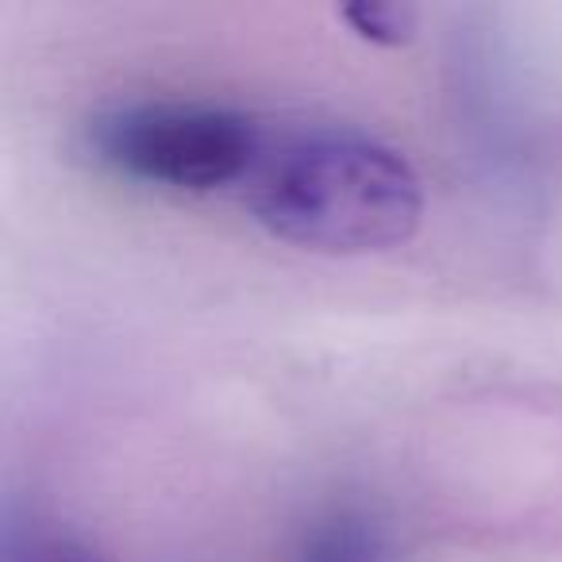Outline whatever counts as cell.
I'll return each mask as SVG.
<instances>
[{"instance_id": "obj_1", "label": "cell", "mask_w": 562, "mask_h": 562, "mask_svg": "<svg viewBox=\"0 0 562 562\" xmlns=\"http://www.w3.org/2000/svg\"><path fill=\"white\" fill-rule=\"evenodd\" d=\"M243 201L273 239L321 255L390 250L424 216L413 162L385 139L347 124L266 135Z\"/></svg>"}, {"instance_id": "obj_3", "label": "cell", "mask_w": 562, "mask_h": 562, "mask_svg": "<svg viewBox=\"0 0 562 562\" xmlns=\"http://www.w3.org/2000/svg\"><path fill=\"white\" fill-rule=\"evenodd\" d=\"M290 562H405V547L374 505L328 501L293 528Z\"/></svg>"}, {"instance_id": "obj_2", "label": "cell", "mask_w": 562, "mask_h": 562, "mask_svg": "<svg viewBox=\"0 0 562 562\" xmlns=\"http://www.w3.org/2000/svg\"><path fill=\"white\" fill-rule=\"evenodd\" d=\"M262 147L266 132L255 120L209 101H124L86 124V150L97 166L170 193L243 189Z\"/></svg>"}, {"instance_id": "obj_4", "label": "cell", "mask_w": 562, "mask_h": 562, "mask_svg": "<svg viewBox=\"0 0 562 562\" xmlns=\"http://www.w3.org/2000/svg\"><path fill=\"white\" fill-rule=\"evenodd\" d=\"M0 562H109L86 536L63 528L58 520H43L35 513L9 508Z\"/></svg>"}, {"instance_id": "obj_5", "label": "cell", "mask_w": 562, "mask_h": 562, "mask_svg": "<svg viewBox=\"0 0 562 562\" xmlns=\"http://www.w3.org/2000/svg\"><path fill=\"white\" fill-rule=\"evenodd\" d=\"M344 20L359 35L374 43H390V47L405 43L416 27V12L405 4H355V9H344Z\"/></svg>"}]
</instances>
